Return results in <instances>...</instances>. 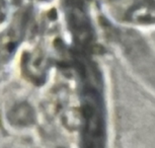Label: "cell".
Instances as JSON below:
<instances>
[{
    "instance_id": "cell-2",
    "label": "cell",
    "mask_w": 155,
    "mask_h": 148,
    "mask_svg": "<svg viewBox=\"0 0 155 148\" xmlns=\"http://www.w3.org/2000/svg\"><path fill=\"white\" fill-rule=\"evenodd\" d=\"M5 15V5L3 3V0H0V22L4 19Z\"/></svg>"
},
{
    "instance_id": "cell-1",
    "label": "cell",
    "mask_w": 155,
    "mask_h": 148,
    "mask_svg": "<svg viewBox=\"0 0 155 148\" xmlns=\"http://www.w3.org/2000/svg\"><path fill=\"white\" fill-rule=\"evenodd\" d=\"M19 40V28L14 22L4 33L0 34V69L10 60Z\"/></svg>"
}]
</instances>
